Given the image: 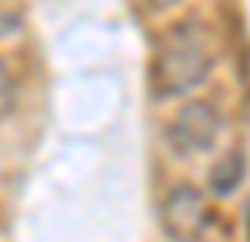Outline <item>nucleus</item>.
I'll return each mask as SVG.
<instances>
[{"label": "nucleus", "mask_w": 250, "mask_h": 242, "mask_svg": "<svg viewBox=\"0 0 250 242\" xmlns=\"http://www.w3.org/2000/svg\"><path fill=\"white\" fill-rule=\"evenodd\" d=\"M163 231L178 242H193L208 227V212H205V197L193 185H174L167 201H163Z\"/></svg>", "instance_id": "2"}, {"label": "nucleus", "mask_w": 250, "mask_h": 242, "mask_svg": "<svg viewBox=\"0 0 250 242\" xmlns=\"http://www.w3.org/2000/svg\"><path fill=\"white\" fill-rule=\"evenodd\" d=\"M12 106H16V76H12V68L0 60V118H4Z\"/></svg>", "instance_id": "5"}, {"label": "nucleus", "mask_w": 250, "mask_h": 242, "mask_svg": "<svg viewBox=\"0 0 250 242\" xmlns=\"http://www.w3.org/2000/svg\"><path fill=\"white\" fill-rule=\"evenodd\" d=\"M239 178H243V155H228V159L212 170V185H216L220 193H231L235 185H239Z\"/></svg>", "instance_id": "4"}, {"label": "nucleus", "mask_w": 250, "mask_h": 242, "mask_svg": "<svg viewBox=\"0 0 250 242\" xmlns=\"http://www.w3.org/2000/svg\"><path fill=\"white\" fill-rule=\"evenodd\" d=\"M216 133H220V114L205 102H189L171 125V144L174 151L182 155H193V151H208L216 144Z\"/></svg>", "instance_id": "3"}, {"label": "nucleus", "mask_w": 250, "mask_h": 242, "mask_svg": "<svg viewBox=\"0 0 250 242\" xmlns=\"http://www.w3.org/2000/svg\"><path fill=\"white\" fill-rule=\"evenodd\" d=\"M208 68H212V53H208L205 34L197 27H174L156 57L152 87H156L159 99L186 95L208 76Z\"/></svg>", "instance_id": "1"}]
</instances>
